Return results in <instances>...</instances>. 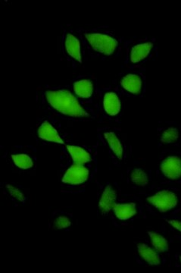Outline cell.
Instances as JSON below:
<instances>
[{"mask_svg":"<svg viewBox=\"0 0 181 273\" xmlns=\"http://www.w3.org/2000/svg\"><path fill=\"white\" fill-rule=\"evenodd\" d=\"M45 96L47 103L60 113L74 118L89 116L75 96L68 90H49L46 92Z\"/></svg>","mask_w":181,"mask_h":273,"instance_id":"1","label":"cell"},{"mask_svg":"<svg viewBox=\"0 0 181 273\" xmlns=\"http://www.w3.org/2000/svg\"><path fill=\"white\" fill-rule=\"evenodd\" d=\"M86 40L93 51L103 55H111L116 51L118 40L110 35L101 33H88Z\"/></svg>","mask_w":181,"mask_h":273,"instance_id":"2","label":"cell"},{"mask_svg":"<svg viewBox=\"0 0 181 273\" xmlns=\"http://www.w3.org/2000/svg\"><path fill=\"white\" fill-rule=\"evenodd\" d=\"M147 201L159 211L163 213L172 210L178 204L176 194L169 191H159L153 196L147 198Z\"/></svg>","mask_w":181,"mask_h":273,"instance_id":"3","label":"cell"},{"mask_svg":"<svg viewBox=\"0 0 181 273\" xmlns=\"http://www.w3.org/2000/svg\"><path fill=\"white\" fill-rule=\"evenodd\" d=\"M89 170L83 165L74 163L64 175L62 182L70 185H80L84 183L89 177Z\"/></svg>","mask_w":181,"mask_h":273,"instance_id":"4","label":"cell"},{"mask_svg":"<svg viewBox=\"0 0 181 273\" xmlns=\"http://www.w3.org/2000/svg\"><path fill=\"white\" fill-rule=\"evenodd\" d=\"M161 171L168 179L176 180L181 177V158L171 156L163 160Z\"/></svg>","mask_w":181,"mask_h":273,"instance_id":"5","label":"cell"},{"mask_svg":"<svg viewBox=\"0 0 181 273\" xmlns=\"http://www.w3.org/2000/svg\"><path fill=\"white\" fill-rule=\"evenodd\" d=\"M64 44H65L67 54L74 60L77 61L79 63H81L82 62L81 46H80L78 39L71 33H67L65 35Z\"/></svg>","mask_w":181,"mask_h":273,"instance_id":"6","label":"cell"},{"mask_svg":"<svg viewBox=\"0 0 181 273\" xmlns=\"http://www.w3.org/2000/svg\"><path fill=\"white\" fill-rule=\"evenodd\" d=\"M121 84L126 91L132 94H139L143 88V80L138 74H127L122 78Z\"/></svg>","mask_w":181,"mask_h":273,"instance_id":"7","label":"cell"},{"mask_svg":"<svg viewBox=\"0 0 181 273\" xmlns=\"http://www.w3.org/2000/svg\"><path fill=\"white\" fill-rule=\"evenodd\" d=\"M116 198L117 194L115 190L110 185H108L102 195L100 201H99V207L101 210L102 213L106 214V213L110 212L112 209H113Z\"/></svg>","mask_w":181,"mask_h":273,"instance_id":"8","label":"cell"},{"mask_svg":"<svg viewBox=\"0 0 181 273\" xmlns=\"http://www.w3.org/2000/svg\"><path fill=\"white\" fill-rule=\"evenodd\" d=\"M38 135L41 139L46 141L64 144V141H62L56 130L48 122H44L40 125L38 130Z\"/></svg>","mask_w":181,"mask_h":273,"instance_id":"9","label":"cell"},{"mask_svg":"<svg viewBox=\"0 0 181 273\" xmlns=\"http://www.w3.org/2000/svg\"><path fill=\"white\" fill-rule=\"evenodd\" d=\"M103 106L108 115L112 116L118 115L121 109V103L118 95L115 92L106 93L103 98Z\"/></svg>","mask_w":181,"mask_h":273,"instance_id":"10","label":"cell"},{"mask_svg":"<svg viewBox=\"0 0 181 273\" xmlns=\"http://www.w3.org/2000/svg\"><path fill=\"white\" fill-rule=\"evenodd\" d=\"M153 43H143L136 45L132 48L130 54V58L132 63H138L148 56L153 49Z\"/></svg>","mask_w":181,"mask_h":273,"instance_id":"11","label":"cell"},{"mask_svg":"<svg viewBox=\"0 0 181 273\" xmlns=\"http://www.w3.org/2000/svg\"><path fill=\"white\" fill-rule=\"evenodd\" d=\"M115 216L120 220H128L137 213L135 204H115L113 207Z\"/></svg>","mask_w":181,"mask_h":273,"instance_id":"12","label":"cell"},{"mask_svg":"<svg viewBox=\"0 0 181 273\" xmlns=\"http://www.w3.org/2000/svg\"><path fill=\"white\" fill-rule=\"evenodd\" d=\"M139 255L150 265L156 266L160 264V258L157 252L147 246L145 244H139L137 245Z\"/></svg>","mask_w":181,"mask_h":273,"instance_id":"13","label":"cell"},{"mask_svg":"<svg viewBox=\"0 0 181 273\" xmlns=\"http://www.w3.org/2000/svg\"><path fill=\"white\" fill-rule=\"evenodd\" d=\"M73 87L76 94L81 98L88 99L93 95V84L90 80H79L74 83Z\"/></svg>","mask_w":181,"mask_h":273,"instance_id":"14","label":"cell"},{"mask_svg":"<svg viewBox=\"0 0 181 273\" xmlns=\"http://www.w3.org/2000/svg\"><path fill=\"white\" fill-rule=\"evenodd\" d=\"M67 149L71 155V158L77 164L84 165L91 160L90 153L81 147L67 145Z\"/></svg>","mask_w":181,"mask_h":273,"instance_id":"15","label":"cell"},{"mask_svg":"<svg viewBox=\"0 0 181 273\" xmlns=\"http://www.w3.org/2000/svg\"><path fill=\"white\" fill-rule=\"evenodd\" d=\"M104 138L110 147L111 150L115 153V156L119 160H122L124 153L123 147H122V143L118 139L116 134L114 132H106L104 134Z\"/></svg>","mask_w":181,"mask_h":273,"instance_id":"16","label":"cell"},{"mask_svg":"<svg viewBox=\"0 0 181 273\" xmlns=\"http://www.w3.org/2000/svg\"><path fill=\"white\" fill-rule=\"evenodd\" d=\"M148 234L151 239L152 245L156 251L159 253H164L169 250V243L166 238L156 232H149Z\"/></svg>","mask_w":181,"mask_h":273,"instance_id":"17","label":"cell"},{"mask_svg":"<svg viewBox=\"0 0 181 273\" xmlns=\"http://www.w3.org/2000/svg\"><path fill=\"white\" fill-rule=\"evenodd\" d=\"M11 159L14 165L20 169H28L33 167V163L32 159L26 154L11 155Z\"/></svg>","mask_w":181,"mask_h":273,"instance_id":"18","label":"cell"},{"mask_svg":"<svg viewBox=\"0 0 181 273\" xmlns=\"http://www.w3.org/2000/svg\"><path fill=\"white\" fill-rule=\"evenodd\" d=\"M179 138V131L175 127H171L163 132L161 137V141L163 144H173Z\"/></svg>","mask_w":181,"mask_h":273,"instance_id":"19","label":"cell"},{"mask_svg":"<svg viewBox=\"0 0 181 273\" xmlns=\"http://www.w3.org/2000/svg\"><path fill=\"white\" fill-rule=\"evenodd\" d=\"M131 180L138 186H145L148 184V175L141 169H135L131 173Z\"/></svg>","mask_w":181,"mask_h":273,"instance_id":"20","label":"cell"},{"mask_svg":"<svg viewBox=\"0 0 181 273\" xmlns=\"http://www.w3.org/2000/svg\"><path fill=\"white\" fill-rule=\"evenodd\" d=\"M71 225V220L66 217H58L54 222V227L56 229H66Z\"/></svg>","mask_w":181,"mask_h":273,"instance_id":"21","label":"cell"},{"mask_svg":"<svg viewBox=\"0 0 181 273\" xmlns=\"http://www.w3.org/2000/svg\"><path fill=\"white\" fill-rule=\"evenodd\" d=\"M7 188H8V192L11 194V196L17 201H20V202H24L25 198H24V194L19 191L17 188H14V187L11 186V185H7Z\"/></svg>","mask_w":181,"mask_h":273,"instance_id":"22","label":"cell"},{"mask_svg":"<svg viewBox=\"0 0 181 273\" xmlns=\"http://www.w3.org/2000/svg\"><path fill=\"white\" fill-rule=\"evenodd\" d=\"M168 223L173 226L175 229H178L179 232H181V222L178 221V220H169Z\"/></svg>","mask_w":181,"mask_h":273,"instance_id":"23","label":"cell"},{"mask_svg":"<svg viewBox=\"0 0 181 273\" xmlns=\"http://www.w3.org/2000/svg\"><path fill=\"white\" fill-rule=\"evenodd\" d=\"M180 261H181V256L180 257Z\"/></svg>","mask_w":181,"mask_h":273,"instance_id":"24","label":"cell"}]
</instances>
